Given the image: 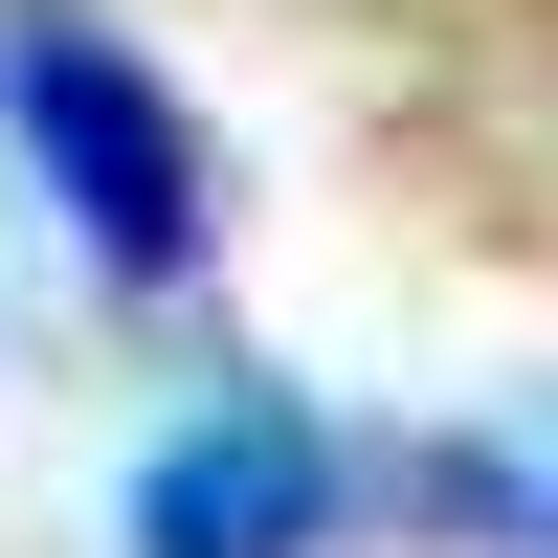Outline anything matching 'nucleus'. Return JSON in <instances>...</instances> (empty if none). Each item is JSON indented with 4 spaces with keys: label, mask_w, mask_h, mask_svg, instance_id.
Returning <instances> with one entry per match:
<instances>
[{
    "label": "nucleus",
    "mask_w": 558,
    "mask_h": 558,
    "mask_svg": "<svg viewBox=\"0 0 558 558\" xmlns=\"http://www.w3.org/2000/svg\"><path fill=\"white\" fill-rule=\"evenodd\" d=\"M0 134H23V179L68 202V246L112 268V291H179V268L223 246L202 112H179V89L89 23V0H0Z\"/></svg>",
    "instance_id": "nucleus-1"
},
{
    "label": "nucleus",
    "mask_w": 558,
    "mask_h": 558,
    "mask_svg": "<svg viewBox=\"0 0 558 558\" xmlns=\"http://www.w3.org/2000/svg\"><path fill=\"white\" fill-rule=\"evenodd\" d=\"M313 536H336V425L268 402V380H223L202 425L134 470V558H313Z\"/></svg>",
    "instance_id": "nucleus-2"
}]
</instances>
